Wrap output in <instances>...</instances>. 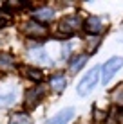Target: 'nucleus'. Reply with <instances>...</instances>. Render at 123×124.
I'll return each instance as SVG.
<instances>
[{
    "label": "nucleus",
    "instance_id": "obj_1",
    "mask_svg": "<svg viewBox=\"0 0 123 124\" xmlns=\"http://www.w3.org/2000/svg\"><path fill=\"white\" fill-rule=\"evenodd\" d=\"M100 76H101V67H94L91 72H87V74L83 76V79L78 83V86H76V92H78V95H82V97L89 95V93L94 90V86L98 85Z\"/></svg>",
    "mask_w": 123,
    "mask_h": 124
},
{
    "label": "nucleus",
    "instance_id": "obj_2",
    "mask_svg": "<svg viewBox=\"0 0 123 124\" xmlns=\"http://www.w3.org/2000/svg\"><path fill=\"white\" fill-rule=\"evenodd\" d=\"M80 27H82V20H80V16H67V18H63L60 22V25H58L60 31L54 34V36H56V38H69V36H73Z\"/></svg>",
    "mask_w": 123,
    "mask_h": 124
},
{
    "label": "nucleus",
    "instance_id": "obj_3",
    "mask_svg": "<svg viewBox=\"0 0 123 124\" xmlns=\"http://www.w3.org/2000/svg\"><path fill=\"white\" fill-rule=\"evenodd\" d=\"M121 67H123V58L121 56H114L111 59H107L105 65L101 67V81H103V85L109 83V81L112 79V76L116 74Z\"/></svg>",
    "mask_w": 123,
    "mask_h": 124
},
{
    "label": "nucleus",
    "instance_id": "obj_4",
    "mask_svg": "<svg viewBox=\"0 0 123 124\" xmlns=\"http://www.w3.org/2000/svg\"><path fill=\"white\" fill-rule=\"evenodd\" d=\"M44 92H45L44 86H33L31 90L25 92V101H24L25 110H35L36 106H38V102L42 101V95H44Z\"/></svg>",
    "mask_w": 123,
    "mask_h": 124
},
{
    "label": "nucleus",
    "instance_id": "obj_5",
    "mask_svg": "<svg viewBox=\"0 0 123 124\" xmlns=\"http://www.w3.org/2000/svg\"><path fill=\"white\" fill-rule=\"evenodd\" d=\"M22 31L27 34V36H31V38H44L45 34H47L45 25L44 23H38V22H35V20H29L27 23H24Z\"/></svg>",
    "mask_w": 123,
    "mask_h": 124
},
{
    "label": "nucleus",
    "instance_id": "obj_6",
    "mask_svg": "<svg viewBox=\"0 0 123 124\" xmlns=\"http://www.w3.org/2000/svg\"><path fill=\"white\" fill-rule=\"evenodd\" d=\"M83 27H85V31L89 34H101V31H103V22H101L100 16H89V18L85 20V23H83Z\"/></svg>",
    "mask_w": 123,
    "mask_h": 124
},
{
    "label": "nucleus",
    "instance_id": "obj_7",
    "mask_svg": "<svg viewBox=\"0 0 123 124\" xmlns=\"http://www.w3.org/2000/svg\"><path fill=\"white\" fill-rule=\"evenodd\" d=\"M73 117H74V108H63L54 117H51L45 124H67Z\"/></svg>",
    "mask_w": 123,
    "mask_h": 124
},
{
    "label": "nucleus",
    "instance_id": "obj_8",
    "mask_svg": "<svg viewBox=\"0 0 123 124\" xmlns=\"http://www.w3.org/2000/svg\"><path fill=\"white\" fill-rule=\"evenodd\" d=\"M54 18V11L49 9V7H40L33 13V20L38 23H45V22H51Z\"/></svg>",
    "mask_w": 123,
    "mask_h": 124
},
{
    "label": "nucleus",
    "instance_id": "obj_9",
    "mask_svg": "<svg viewBox=\"0 0 123 124\" xmlns=\"http://www.w3.org/2000/svg\"><path fill=\"white\" fill-rule=\"evenodd\" d=\"M20 70H22V74L25 76V78L31 79V81H36V83L44 81V72H42L40 68L29 67V65H22V67H20Z\"/></svg>",
    "mask_w": 123,
    "mask_h": 124
},
{
    "label": "nucleus",
    "instance_id": "obj_10",
    "mask_svg": "<svg viewBox=\"0 0 123 124\" xmlns=\"http://www.w3.org/2000/svg\"><path fill=\"white\" fill-rule=\"evenodd\" d=\"M15 68V58L7 52H0V74H7Z\"/></svg>",
    "mask_w": 123,
    "mask_h": 124
},
{
    "label": "nucleus",
    "instance_id": "obj_11",
    "mask_svg": "<svg viewBox=\"0 0 123 124\" xmlns=\"http://www.w3.org/2000/svg\"><path fill=\"white\" fill-rule=\"evenodd\" d=\"M65 78H63V76H53V78L49 79V86L53 88L54 92L56 93H62L63 90H65Z\"/></svg>",
    "mask_w": 123,
    "mask_h": 124
},
{
    "label": "nucleus",
    "instance_id": "obj_12",
    "mask_svg": "<svg viewBox=\"0 0 123 124\" xmlns=\"http://www.w3.org/2000/svg\"><path fill=\"white\" fill-rule=\"evenodd\" d=\"M85 63H87V54H82V56L74 58L73 61H71V67L69 68H71V72H74V74H76V72L82 70V67L85 65Z\"/></svg>",
    "mask_w": 123,
    "mask_h": 124
},
{
    "label": "nucleus",
    "instance_id": "obj_13",
    "mask_svg": "<svg viewBox=\"0 0 123 124\" xmlns=\"http://www.w3.org/2000/svg\"><path fill=\"white\" fill-rule=\"evenodd\" d=\"M31 117L27 113H13L9 124H31Z\"/></svg>",
    "mask_w": 123,
    "mask_h": 124
},
{
    "label": "nucleus",
    "instance_id": "obj_14",
    "mask_svg": "<svg viewBox=\"0 0 123 124\" xmlns=\"http://www.w3.org/2000/svg\"><path fill=\"white\" fill-rule=\"evenodd\" d=\"M16 99V95H15V92H7V93H0V108H6V106H9L13 104Z\"/></svg>",
    "mask_w": 123,
    "mask_h": 124
},
{
    "label": "nucleus",
    "instance_id": "obj_15",
    "mask_svg": "<svg viewBox=\"0 0 123 124\" xmlns=\"http://www.w3.org/2000/svg\"><path fill=\"white\" fill-rule=\"evenodd\" d=\"M105 119H107V113H105V112H100L98 108H94V122L100 124V122H103Z\"/></svg>",
    "mask_w": 123,
    "mask_h": 124
}]
</instances>
